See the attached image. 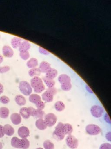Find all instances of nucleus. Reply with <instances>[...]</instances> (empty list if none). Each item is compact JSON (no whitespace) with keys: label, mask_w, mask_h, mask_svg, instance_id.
I'll use <instances>...</instances> for the list:
<instances>
[{"label":"nucleus","mask_w":111,"mask_h":149,"mask_svg":"<svg viewBox=\"0 0 111 149\" xmlns=\"http://www.w3.org/2000/svg\"><path fill=\"white\" fill-rule=\"evenodd\" d=\"M12 145L13 147L19 148L27 149L29 147V141L26 138L20 140L18 138L14 137L12 140Z\"/></svg>","instance_id":"20e7f679"},{"label":"nucleus","mask_w":111,"mask_h":149,"mask_svg":"<svg viewBox=\"0 0 111 149\" xmlns=\"http://www.w3.org/2000/svg\"><path fill=\"white\" fill-rule=\"evenodd\" d=\"M29 130L26 127H21L18 130V134L22 138H26L29 136Z\"/></svg>","instance_id":"dca6fc26"},{"label":"nucleus","mask_w":111,"mask_h":149,"mask_svg":"<svg viewBox=\"0 0 111 149\" xmlns=\"http://www.w3.org/2000/svg\"><path fill=\"white\" fill-rule=\"evenodd\" d=\"M10 99L5 95H2L0 97V102L2 104H7L10 102Z\"/></svg>","instance_id":"473e14b6"},{"label":"nucleus","mask_w":111,"mask_h":149,"mask_svg":"<svg viewBox=\"0 0 111 149\" xmlns=\"http://www.w3.org/2000/svg\"><path fill=\"white\" fill-rule=\"evenodd\" d=\"M54 96L53 95L48 92L46 90L42 95V98L43 101L44 102H52L54 100Z\"/></svg>","instance_id":"9b49d317"},{"label":"nucleus","mask_w":111,"mask_h":149,"mask_svg":"<svg viewBox=\"0 0 111 149\" xmlns=\"http://www.w3.org/2000/svg\"><path fill=\"white\" fill-rule=\"evenodd\" d=\"M30 84L36 93H41L46 88L42 79L39 76L33 77L30 80Z\"/></svg>","instance_id":"f257e3e1"},{"label":"nucleus","mask_w":111,"mask_h":149,"mask_svg":"<svg viewBox=\"0 0 111 149\" xmlns=\"http://www.w3.org/2000/svg\"><path fill=\"white\" fill-rule=\"evenodd\" d=\"M16 103L20 106H24L26 103V100L25 97L21 95H17L15 97Z\"/></svg>","instance_id":"f3484780"},{"label":"nucleus","mask_w":111,"mask_h":149,"mask_svg":"<svg viewBox=\"0 0 111 149\" xmlns=\"http://www.w3.org/2000/svg\"><path fill=\"white\" fill-rule=\"evenodd\" d=\"M63 130L65 135H69L73 132V127L70 123H63Z\"/></svg>","instance_id":"ddd939ff"},{"label":"nucleus","mask_w":111,"mask_h":149,"mask_svg":"<svg viewBox=\"0 0 111 149\" xmlns=\"http://www.w3.org/2000/svg\"><path fill=\"white\" fill-rule=\"evenodd\" d=\"M105 138L106 140L109 141L110 142L111 141V133L110 131L107 132L105 134Z\"/></svg>","instance_id":"58836bf2"},{"label":"nucleus","mask_w":111,"mask_h":149,"mask_svg":"<svg viewBox=\"0 0 111 149\" xmlns=\"http://www.w3.org/2000/svg\"><path fill=\"white\" fill-rule=\"evenodd\" d=\"M66 145L71 149H76L79 146V141L72 134L67 135L65 139Z\"/></svg>","instance_id":"423d86ee"},{"label":"nucleus","mask_w":111,"mask_h":149,"mask_svg":"<svg viewBox=\"0 0 111 149\" xmlns=\"http://www.w3.org/2000/svg\"><path fill=\"white\" fill-rule=\"evenodd\" d=\"M85 131L91 136H97L100 134L101 129L100 127L95 124H90L85 127Z\"/></svg>","instance_id":"39448f33"},{"label":"nucleus","mask_w":111,"mask_h":149,"mask_svg":"<svg viewBox=\"0 0 111 149\" xmlns=\"http://www.w3.org/2000/svg\"><path fill=\"white\" fill-rule=\"evenodd\" d=\"M104 111L103 108L99 105H93L90 109L92 115L96 118H99L102 117Z\"/></svg>","instance_id":"6e6552de"},{"label":"nucleus","mask_w":111,"mask_h":149,"mask_svg":"<svg viewBox=\"0 0 111 149\" xmlns=\"http://www.w3.org/2000/svg\"><path fill=\"white\" fill-rule=\"evenodd\" d=\"M4 88H3V86L2 84L0 83V95L1 94L3 93Z\"/></svg>","instance_id":"a19ab883"},{"label":"nucleus","mask_w":111,"mask_h":149,"mask_svg":"<svg viewBox=\"0 0 111 149\" xmlns=\"http://www.w3.org/2000/svg\"><path fill=\"white\" fill-rule=\"evenodd\" d=\"M58 81L60 84L70 82L71 81L70 77L66 74H60L58 77Z\"/></svg>","instance_id":"4468645a"},{"label":"nucleus","mask_w":111,"mask_h":149,"mask_svg":"<svg viewBox=\"0 0 111 149\" xmlns=\"http://www.w3.org/2000/svg\"><path fill=\"white\" fill-rule=\"evenodd\" d=\"M39 52L41 54L45 56H48L50 53L48 50L41 47L39 48Z\"/></svg>","instance_id":"e433bc0d"},{"label":"nucleus","mask_w":111,"mask_h":149,"mask_svg":"<svg viewBox=\"0 0 111 149\" xmlns=\"http://www.w3.org/2000/svg\"><path fill=\"white\" fill-rule=\"evenodd\" d=\"M37 109L43 110L45 107V103L43 100H41L35 104Z\"/></svg>","instance_id":"2f4dec72"},{"label":"nucleus","mask_w":111,"mask_h":149,"mask_svg":"<svg viewBox=\"0 0 111 149\" xmlns=\"http://www.w3.org/2000/svg\"><path fill=\"white\" fill-rule=\"evenodd\" d=\"M36 149H43V148H37Z\"/></svg>","instance_id":"37998d69"},{"label":"nucleus","mask_w":111,"mask_h":149,"mask_svg":"<svg viewBox=\"0 0 111 149\" xmlns=\"http://www.w3.org/2000/svg\"><path fill=\"white\" fill-rule=\"evenodd\" d=\"M10 70V67L8 65L0 67V73H4L8 72Z\"/></svg>","instance_id":"72a5a7b5"},{"label":"nucleus","mask_w":111,"mask_h":149,"mask_svg":"<svg viewBox=\"0 0 111 149\" xmlns=\"http://www.w3.org/2000/svg\"><path fill=\"white\" fill-rule=\"evenodd\" d=\"M105 120L106 121V122L110 124V117H109V116H108L107 114H106V115L105 116Z\"/></svg>","instance_id":"ea45409f"},{"label":"nucleus","mask_w":111,"mask_h":149,"mask_svg":"<svg viewBox=\"0 0 111 149\" xmlns=\"http://www.w3.org/2000/svg\"><path fill=\"white\" fill-rule=\"evenodd\" d=\"M28 109L30 113V116L34 117L35 115L36 112V109H35L33 107H29L28 108Z\"/></svg>","instance_id":"4c0bfd02"},{"label":"nucleus","mask_w":111,"mask_h":149,"mask_svg":"<svg viewBox=\"0 0 111 149\" xmlns=\"http://www.w3.org/2000/svg\"><path fill=\"white\" fill-rule=\"evenodd\" d=\"M10 118H11V121L13 123L16 125L20 124L21 122V116L17 113H14L12 114Z\"/></svg>","instance_id":"4be33fe9"},{"label":"nucleus","mask_w":111,"mask_h":149,"mask_svg":"<svg viewBox=\"0 0 111 149\" xmlns=\"http://www.w3.org/2000/svg\"><path fill=\"white\" fill-rule=\"evenodd\" d=\"M42 80L44 84L48 88L54 87L55 85V81L53 79L47 78L45 76L43 78Z\"/></svg>","instance_id":"b1692460"},{"label":"nucleus","mask_w":111,"mask_h":149,"mask_svg":"<svg viewBox=\"0 0 111 149\" xmlns=\"http://www.w3.org/2000/svg\"><path fill=\"white\" fill-rule=\"evenodd\" d=\"M51 68V65L50 63L47 61H43L41 62L38 68L41 73H46Z\"/></svg>","instance_id":"9d476101"},{"label":"nucleus","mask_w":111,"mask_h":149,"mask_svg":"<svg viewBox=\"0 0 111 149\" xmlns=\"http://www.w3.org/2000/svg\"><path fill=\"white\" fill-rule=\"evenodd\" d=\"M20 114L23 118L25 119H28L31 116L28 109L26 107H23L20 109Z\"/></svg>","instance_id":"5701e85b"},{"label":"nucleus","mask_w":111,"mask_h":149,"mask_svg":"<svg viewBox=\"0 0 111 149\" xmlns=\"http://www.w3.org/2000/svg\"><path fill=\"white\" fill-rule=\"evenodd\" d=\"M22 41V39L20 38L17 37L13 38L11 40V44L12 47L15 49L19 48Z\"/></svg>","instance_id":"6ab92c4d"},{"label":"nucleus","mask_w":111,"mask_h":149,"mask_svg":"<svg viewBox=\"0 0 111 149\" xmlns=\"http://www.w3.org/2000/svg\"><path fill=\"white\" fill-rule=\"evenodd\" d=\"M36 127L39 130H44L48 127L47 124L43 119H38L35 123Z\"/></svg>","instance_id":"f8f14e48"},{"label":"nucleus","mask_w":111,"mask_h":149,"mask_svg":"<svg viewBox=\"0 0 111 149\" xmlns=\"http://www.w3.org/2000/svg\"><path fill=\"white\" fill-rule=\"evenodd\" d=\"M3 61V57L1 55H0V64L2 63Z\"/></svg>","instance_id":"79ce46f5"},{"label":"nucleus","mask_w":111,"mask_h":149,"mask_svg":"<svg viewBox=\"0 0 111 149\" xmlns=\"http://www.w3.org/2000/svg\"><path fill=\"white\" fill-rule=\"evenodd\" d=\"M44 149H54L55 145L53 142L50 140H47L44 141L43 143Z\"/></svg>","instance_id":"cd10ccee"},{"label":"nucleus","mask_w":111,"mask_h":149,"mask_svg":"<svg viewBox=\"0 0 111 149\" xmlns=\"http://www.w3.org/2000/svg\"><path fill=\"white\" fill-rule=\"evenodd\" d=\"M44 120L48 127H52L55 125L57 118L55 114L50 113L45 115Z\"/></svg>","instance_id":"0eeeda50"},{"label":"nucleus","mask_w":111,"mask_h":149,"mask_svg":"<svg viewBox=\"0 0 111 149\" xmlns=\"http://www.w3.org/2000/svg\"><path fill=\"white\" fill-rule=\"evenodd\" d=\"M54 108L57 112H61L65 109V106L63 102L58 101L54 104Z\"/></svg>","instance_id":"393cba45"},{"label":"nucleus","mask_w":111,"mask_h":149,"mask_svg":"<svg viewBox=\"0 0 111 149\" xmlns=\"http://www.w3.org/2000/svg\"><path fill=\"white\" fill-rule=\"evenodd\" d=\"M63 123L62 122H59L53 132V137L57 141H62L65 137V134L63 130Z\"/></svg>","instance_id":"f03ea898"},{"label":"nucleus","mask_w":111,"mask_h":149,"mask_svg":"<svg viewBox=\"0 0 111 149\" xmlns=\"http://www.w3.org/2000/svg\"><path fill=\"white\" fill-rule=\"evenodd\" d=\"M99 149H111V144L108 143H103L100 145Z\"/></svg>","instance_id":"f704fd0d"},{"label":"nucleus","mask_w":111,"mask_h":149,"mask_svg":"<svg viewBox=\"0 0 111 149\" xmlns=\"http://www.w3.org/2000/svg\"><path fill=\"white\" fill-rule=\"evenodd\" d=\"M0 38H1V36H0Z\"/></svg>","instance_id":"c03bdc74"},{"label":"nucleus","mask_w":111,"mask_h":149,"mask_svg":"<svg viewBox=\"0 0 111 149\" xmlns=\"http://www.w3.org/2000/svg\"><path fill=\"white\" fill-rule=\"evenodd\" d=\"M9 110L6 107H2L0 108V117L6 118L8 116Z\"/></svg>","instance_id":"bb28decb"},{"label":"nucleus","mask_w":111,"mask_h":149,"mask_svg":"<svg viewBox=\"0 0 111 149\" xmlns=\"http://www.w3.org/2000/svg\"><path fill=\"white\" fill-rule=\"evenodd\" d=\"M31 47V45L28 41L23 40L19 47V52L28 51Z\"/></svg>","instance_id":"2eb2a0df"},{"label":"nucleus","mask_w":111,"mask_h":149,"mask_svg":"<svg viewBox=\"0 0 111 149\" xmlns=\"http://www.w3.org/2000/svg\"><path fill=\"white\" fill-rule=\"evenodd\" d=\"M47 91L49 92L51 94L53 95L54 96L57 94V89L55 87H53L48 88V89H47Z\"/></svg>","instance_id":"c9c22d12"},{"label":"nucleus","mask_w":111,"mask_h":149,"mask_svg":"<svg viewBox=\"0 0 111 149\" xmlns=\"http://www.w3.org/2000/svg\"><path fill=\"white\" fill-rule=\"evenodd\" d=\"M19 55L21 58L23 60H28L30 57V55L28 51L20 52Z\"/></svg>","instance_id":"c756f323"},{"label":"nucleus","mask_w":111,"mask_h":149,"mask_svg":"<svg viewBox=\"0 0 111 149\" xmlns=\"http://www.w3.org/2000/svg\"><path fill=\"white\" fill-rule=\"evenodd\" d=\"M19 90L21 93L26 96H29L33 91L30 84L26 81H20L19 84Z\"/></svg>","instance_id":"7ed1b4c3"},{"label":"nucleus","mask_w":111,"mask_h":149,"mask_svg":"<svg viewBox=\"0 0 111 149\" xmlns=\"http://www.w3.org/2000/svg\"><path fill=\"white\" fill-rule=\"evenodd\" d=\"M3 56L6 58H10L14 56V52L13 49L9 45H4L2 48Z\"/></svg>","instance_id":"1a4fd4ad"},{"label":"nucleus","mask_w":111,"mask_h":149,"mask_svg":"<svg viewBox=\"0 0 111 149\" xmlns=\"http://www.w3.org/2000/svg\"><path fill=\"white\" fill-rule=\"evenodd\" d=\"M41 74V71L39 68L36 67L30 69L28 72V74L30 77H35V76H39Z\"/></svg>","instance_id":"a878e982"},{"label":"nucleus","mask_w":111,"mask_h":149,"mask_svg":"<svg viewBox=\"0 0 111 149\" xmlns=\"http://www.w3.org/2000/svg\"><path fill=\"white\" fill-rule=\"evenodd\" d=\"M72 86L71 82L61 84V88L63 91L68 92L71 89Z\"/></svg>","instance_id":"c85d7f7f"},{"label":"nucleus","mask_w":111,"mask_h":149,"mask_svg":"<svg viewBox=\"0 0 111 149\" xmlns=\"http://www.w3.org/2000/svg\"><path fill=\"white\" fill-rule=\"evenodd\" d=\"M45 116V113L43 110L36 109L35 115L34 117L38 119H43Z\"/></svg>","instance_id":"7c9ffc66"},{"label":"nucleus","mask_w":111,"mask_h":149,"mask_svg":"<svg viewBox=\"0 0 111 149\" xmlns=\"http://www.w3.org/2000/svg\"><path fill=\"white\" fill-rule=\"evenodd\" d=\"M57 70L55 69L51 68L46 72L45 76L47 78L54 79L57 77Z\"/></svg>","instance_id":"412c9836"},{"label":"nucleus","mask_w":111,"mask_h":149,"mask_svg":"<svg viewBox=\"0 0 111 149\" xmlns=\"http://www.w3.org/2000/svg\"><path fill=\"white\" fill-rule=\"evenodd\" d=\"M38 65V61L37 58H32L28 60L27 63V66L29 69L37 67Z\"/></svg>","instance_id":"a211bd4d"},{"label":"nucleus","mask_w":111,"mask_h":149,"mask_svg":"<svg viewBox=\"0 0 111 149\" xmlns=\"http://www.w3.org/2000/svg\"><path fill=\"white\" fill-rule=\"evenodd\" d=\"M41 97L37 93L31 94L29 97V100L31 103L35 104L40 101L41 100Z\"/></svg>","instance_id":"aec40b11"}]
</instances>
